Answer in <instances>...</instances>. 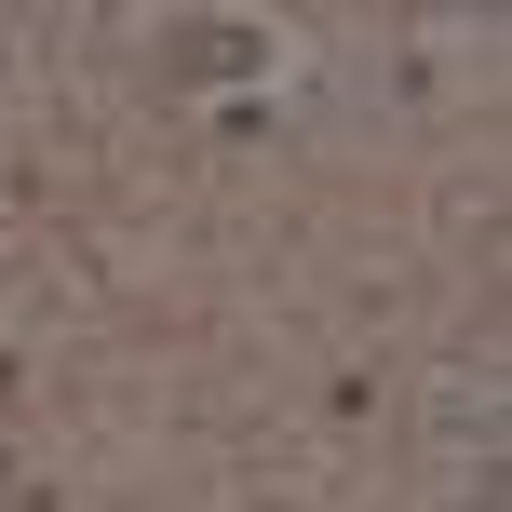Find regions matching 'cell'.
<instances>
[{
	"label": "cell",
	"instance_id": "cell-1",
	"mask_svg": "<svg viewBox=\"0 0 512 512\" xmlns=\"http://www.w3.org/2000/svg\"><path fill=\"white\" fill-rule=\"evenodd\" d=\"M162 68H176V81H230V68H256V27H176Z\"/></svg>",
	"mask_w": 512,
	"mask_h": 512
}]
</instances>
